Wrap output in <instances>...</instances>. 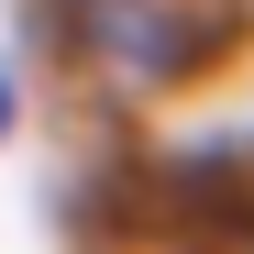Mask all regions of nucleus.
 Returning a JSON list of instances; mask_svg holds the SVG:
<instances>
[{
    "mask_svg": "<svg viewBox=\"0 0 254 254\" xmlns=\"http://www.w3.org/2000/svg\"><path fill=\"white\" fill-rule=\"evenodd\" d=\"M89 45H100L111 77L166 89V77H199V56L221 45V11H188V0H100V11H89Z\"/></svg>",
    "mask_w": 254,
    "mask_h": 254,
    "instance_id": "1",
    "label": "nucleus"
},
{
    "mask_svg": "<svg viewBox=\"0 0 254 254\" xmlns=\"http://www.w3.org/2000/svg\"><path fill=\"white\" fill-rule=\"evenodd\" d=\"M0 122H11V89H0Z\"/></svg>",
    "mask_w": 254,
    "mask_h": 254,
    "instance_id": "2",
    "label": "nucleus"
}]
</instances>
